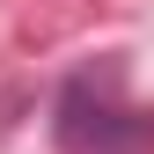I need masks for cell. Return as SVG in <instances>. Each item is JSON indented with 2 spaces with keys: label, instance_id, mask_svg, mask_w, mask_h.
<instances>
[{
  "label": "cell",
  "instance_id": "obj_1",
  "mask_svg": "<svg viewBox=\"0 0 154 154\" xmlns=\"http://www.w3.org/2000/svg\"><path fill=\"white\" fill-rule=\"evenodd\" d=\"M66 154H140L154 147V110H132L118 95V66L73 73L59 88V118H51Z\"/></svg>",
  "mask_w": 154,
  "mask_h": 154
}]
</instances>
